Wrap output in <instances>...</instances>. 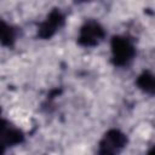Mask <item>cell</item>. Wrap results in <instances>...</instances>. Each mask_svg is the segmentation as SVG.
Wrapping results in <instances>:
<instances>
[{"instance_id":"obj_8","label":"cell","mask_w":155,"mask_h":155,"mask_svg":"<svg viewBox=\"0 0 155 155\" xmlns=\"http://www.w3.org/2000/svg\"><path fill=\"white\" fill-rule=\"evenodd\" d=\"M147 155H155V145H153V147H151V148L148 150Z\"/></svg>"},{"instance_id":"obj_1","label":"cell","mask_w":155,"mask_h":155,"mask_svg":"<svg viewBox=\"0 0 155 155\" xmlns=\"http://www.w3.org/2000/svg\"><path fill=\"white\" fill-rule=\"evenodd\" d=\"M111 62L116 67L127 65L136 56V47L131 39L122 35L113 36L110 41Z\"/></svg>"},{"instance_id":"obj_2","label":"cell","mask_w":155,"mask_h":155,"mask_svg":"<svg viewBox=\"0 0 155 155\" xmlns=\"http://www.w3.org/2000/svg\"><path fill=\"white\" fill-rule=\"evenodd\" d=\"M127 144V137L120 130L111 128L99 142L97 155H117Z\"/></svg>"},{"instance_id":"obj_5","label":"cell","mask_w":155,"mask_h":155,"mask_svg":"<svg viewBox=\"0 0 155 155\" xmlns=\"http://www.w3.org/2000/svg\"><path fill=\"white\" fill-rule=\"evenodd\" d=\"M24 140V134L23 132L7 122L6 120H2L1 125V144L2 149L5 150L6 147H13Z\"/></svg>"},{"instance_id":"obj_7","label":"cell","mask_w":155,"mask_h":155,"mask_svg":"<svg viewBox=\"0 0 155 155\" xmlns=\"http://www.w3.org/2000/svg\"><path fill=\"white\" fill-rule=\"evenodd\" d=\"M16 36H17L16 29L12 25L1 21V44L4 46H12L13 42L16 41Z\"/></svg>"},{"instance_id":"obj_4","label":"cell","mask_w":155,"mask_h":155,"mask_svg":"<svg viewBox=\"0 0 155 155\" xmlns=\"http://www.w3.org/2000/svg\"><path fill=\"white\" fill-rule=\"evenodd\" d=\"M65 17L59 8H53L45 21H42L38 27V38L40 39H51L64 24Z\"/></svg>"},{"instance_id":"obj_3","label":"cell","mask_w":155,"mask_h":155,"mask_svg":"<svg viewBox=\"0 0 155 155\" xmlns=\"http://www.w3.org/2000/svg\"><path fill=\"white\" fill-rule=\"evenodd\" d=\"M104 36H105L104 28L97 21L88 19L80 28L78 42L84 47H93L97 46L104 39Z\"/></svg>"},{"instance_id":"obj_6","label":"cell","mask_w":155,"mask_h":155,"mask_svg":"<svg viewBox=\"0 0 155 155\" xmlns=\"http://www.w3.org/2000/svg\"><path fill=\"white\" fill-rule=\"evenodd\" d=\"M137 86L148 94H155V74L145 70L140 75H138L136 80Z\"/></svg>"}]
</instances>
